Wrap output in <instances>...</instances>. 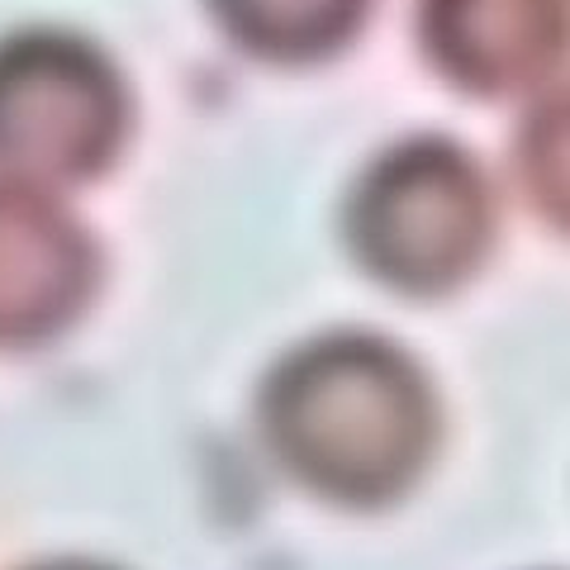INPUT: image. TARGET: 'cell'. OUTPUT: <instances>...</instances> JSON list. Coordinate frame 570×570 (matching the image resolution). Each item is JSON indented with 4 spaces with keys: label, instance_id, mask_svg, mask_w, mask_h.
Returning a JSON list of instances; mask_svg holds the SVG:
<instances>
[{
    "label": "cell",
    "instance_id": "1",
    "mask_svg": "<svg viewBox=\"0 0 570 570\" xmlns=\"http://www.w3.org/2000/svg\"><path fill=\"white\" fill-rule=\"evenodd\" d=\"M257 433L299 490L333 509H390L433 466L442 404L400 343L333 328L276 356L257 385Z\"/></svg>",
    "mask_w": 570,
    "mask_h": 570
},
{
    "label": "cell",
    "instance_id": "2",
    "mask_svg": "<svg viewBox=\"0 0 570 570\" xmlns=\"http://www.w3.org/2000/svg\"><path fill=\"white\" fill-rule=\"evenodd\" d=\"M356 266L385 291L442 299L490 262L499 195L485 163L448 134H409L371 157L343 209Z\"/></svg>",
    "mask_w": 570,
    "mask_h": 570
},
{
    "label": "cell",
    "instance_id": "3",
    "mask_svg": "<svg viewBox=\"0 0 570 570\" xmlns=\"http://www.w3.org/2000/svg\"><path fill=\"white\" fill-rule=\"evenodd\" d=\"M134 129V96L96 39L29 24L0 39V181L58 195L100 181Z\"/></svg>",
    "mask_w": 570,
    "mask_h": 570
},
{
    "label": "cell",
    "instance_id": "4",
    "mask_svg": "<svg viewBox=\"0 0 570 570\" xmlns=\"http://www.w3.org/2000/svg\"><path fill=\"white\" fill-rule=\"evenodd\" d=\"M100 243L58 195L0 181V352L62 337L100 291Z\"/></svg>",
    "mask_w": 570,
    "mask_h": 570
},
{
    "label": "cell",
    "instance_id": "5",
    "mask_svg": "<svg viewBox=\"0 0 570 570\" xmlns=\"http://www.w3.org/2000/svg\"><path fill=\"white\" fill-rule=\"evenodd\" d=\"M414 43L461 96L538 100L566 67V0H414Z\"/></svg>",
    "mask_w": 570,
    "mask_h": 570
},
{
    "label": "cell",
    "instance_id": "6",
    "mask_svg": "<svg viewBox=\"0 0 570 570\" xmlns=\"http://www.w3.org/2000/svg\"><path fill=\"white\" fill-rule=\"evenodd\" d=\"M205 10L247 58L314 67L362 39L376 0H205Z\"/></svg>",
    "mask_w": 570,
    "mask_h": 570
},
{
    "label": "cell",
    "instance_id": "7",
    "mask_svg": "<svg viewBox=\"0 0 570 570\" xmlns=\"http://www.w3.org/2000/svg\"><path fill=\"white\" fill-rule=\"evenodd\" d=\"M29 570H110V566H96V561H43V566H29Z\"/></svg>",
    "mask_w": 570,
    "mask_h": 570
}]
</instances>
